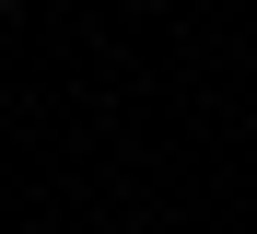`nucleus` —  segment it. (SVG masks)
<instances>
[{"mask_svg":"<svg viewBox=\"0 0 257 234\" xmlns=\"http://www.w3.org/2000/svg\"><path fill=\"white\" fill-rule=\"evenodd\" d=\"M0 12H12V0H0Z\"/></svg>","mask_w":257,"mask_h":234,"instance_id":"f257e3e1","label":"nucleus"}]
</instances>
